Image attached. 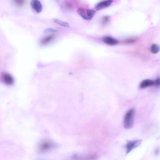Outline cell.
Instances as JSON below:
<instances>
[{
	"instance_id": "obj_1",
	"label": "cell",
	"mask_w": 160,
	"mask_h": 160,
	"mask_svg": "<svg viewBox=\"0 0 160 160\" xmlns=\"http://www.w3.org/2000/svg\"><path fill=\"white\" fill-rule=\"evenodd\" d=\"M135 110L132 108L127 111L124 116V127L126 129H130L134 125Z\"/></svg>"
},
{
	"instance_id": "obj_2",
	"label": "cell",
	"mask_w": 160,
	"mask_h": 160,
	"mask_svg": "<svg viewBox=\"0 0 160 160\" xmlns=\"http://www.w3.org/2000/svg\"><path fill=\"white\" fill-rule=\"evenodd\" d=\"M77 12L83 19L85 20H90L93 17L96 11L93 9L80 8L78 9Z\"/></svg>"
},
{
	"instance_id": "obj_3",
	"label": "cell",
	"mask_w": 160,
	"mask_h": 160,
	"mask_svg": "<svg viewBox=\"0 0 160 160\" xmlns=\"http://www.w3.org/2000/svg\"><path fill=\"white\" fill-rule=\"evenodd\" d=\"M0 80L5 84L8 86H11L14 83V79L13 76L10 74L4 72L0 75Z\"/></svg>"
},
{
	"instance_id": "obj_4",
	"label": "cell",
	"mask_w": 160,
	"mask_h": 160,
	"mask_svg": "<svg viewBox=\"0 0 160 160\" xmlns=\"http://www.w3.org/2000/svg\"><path fill=\"white\" fill-rule=\"evenodd\" d=\"M142 142L141 140H135L128 141L126 145V153L128 154L135 148L138 147Z\"/></svg>"
},
{
	"instance_id": "obj_5",
	"label": "cell",
	"mask_w": 160,
	"mask_h": 160,
	"mask_svg": "<svg viewBox=\"0 0 160 160\" xmlns=\"http://www.w3.org/2000/svg\"><path fill=\"white\" fill-rule=\"evenodd\" d=\"M56 145L53 142L45 140L41 143L39 146V150L41 152H44L55 147Z\"/></svg>"
},
{
	"instance_id": "obj_6",
	"label": "cell",
	"mask_w": 160,
	"mask_h": 160,
	"mask_svg": "<svg viewBox=\"0 0 160 160\" xmlns=\"http://www.w3.org/2000/svg\"><path fill=\"white\" fill-rule=\"evenodd\" d=\"M113 2V0H106L97 4L95 8L98 11L101 10L110 5Z\"/></svg>"
},
{
	"instance_id": "obj_7",
	"label": "cell",
	"mask_w": 160,
	"mask_h": 160,
	"mask_svg": "<svg viewBox=\"0 0 160 160\" xmlns=\"http://www.w3.org/2000/svg\"><path fill=\"white\" fill-rule=\"evenodd\" d=\"M31 5L32 8L37 13H41L42 10V6L41 2L39 0H32Z\"/></svg>"
},
{
	"instance_id": "obj_8",
	"label": "cell",
	"mask_w": 160,
	"mask_h": 160,
	"mask_svg": "<svg viewBox=\"0 0 160 160\" xmlns=\"http://www.w3.org/2000/svg\"><path fill=\"white\" fill-rule=\"evenodd\" d=\"M154 85V81L151 80H143L140 83V88L143 89Z\"/></svg>"
},
{
	"instance_id": "obj_9",
	"label": "cell",
	"mask_w": 160,
	"mask_h": 160,
	"mask_svg": "<svg viewBox=\"0 0 160 160\" xmlns=\"http://www.w3.org/2000/svg\"><path fill=\"white\" fill-rule=\"evenodd\" d=\"M104 42L107 44L110 45H114L118 43V41L110 37H105L103 39Z\"/></svg>"
},
{
	"instance_id": "obj_10",
	"label": "cell",
	"mask_w": 160,
	"mask_h": 160,
	"mask_svg": "<svg viewBox=\"0 0 160 160\" xmlns=\"http://www.w3.org/2000/svg\"><path fill=\"white\" fill-rule=\"evenodd\" d=\"M53 21L60 26L66 27H70L69 24L67 22L61 20L57 19H53Z\"/></svg>"
},
{
	"instance_id": "obj_11",
	"label": "cell",
	"mask_w": 160,
	"mask_h": 160,
	"mask_svg": "<svg viewBox=\"0 0 160 160\" xmlns=\"http://www.w3.org/2000/svg\"><path fill=\"white\" fill-rule=\"evenodd\" d=\"M159 50V47L158 46L155 44H153L151 45V51L153 54H155L158 53Z\"/></svg>"
},
{
	"instance_id": "obj_12",
	"label": "cell",
	"mask_w": 160,
	"mask_h": 160,
	"mask_svg": "<svg viewBox=\"0 0 160 160\" xmlns=\"http://www.w3.org/2000/svg\"><path fill=\"white\" fill-rule=\"evenodd\" d=\"M14 3L19 6L23 5L25 2V0H13Z\"/></svg>"
},
{
	"instance_id": "obj_13",
	"label": "cell",
	"mask_w": 160,
	"mask_h": 160,
	"mask_svg": "<svg viewBox=\"0 0 160 160\" xmlns=\"http://www.w3.org/2000/svg\"><path fill=\"white\" fill-rule=\"evenodd\" d=\"M57 32V30L52 28H47L45 29L44 31V32L45 33H55Z\"/></svg>"
},
{
	"instance_id": "obj_14",
	"label": "cell",
	"mask_w": 160,
	"mask_h": 160,
	"mask_svg": "<svg viewBox=\"0 0 160 160\" xmlns=\"http://www.w3.org/2000/svg\"><path fill=\"white\" fill-rule=\"evenodd\" d=\"M136 39L134 38H131L127 39L125 41V42L127 43H131L135 42Z\"/></svg>"
},
{
	"instance_id": "obj_15",
	"label": "cell",
	"mask_w": 160,
	"mask_h": 160,
	"mask_svg": "<svg viewBox=\"0 0 160 160\" xmlns=\"http://www.w3.org/2000/svg\"><path fill=\"white\" fill-rule=\"evenodd\" d=\"M154 84L157 86H158L160 85V79L159 78H158L154 81Z\"/></svg>"
},
{
	"instance_id": "obj_16",
	"label": "cell",
	"mask_w": 160,
	"mask_h": 160,
	"mask_svg": "<svg viewBox=\"0 0 160 160\" xmlns=\"http://www.w3.org/2000/svg\"><path fill=\"white\" fill-rule=\"evenodd\" d=\"M109 20V18L108 17H104L103 18V21L104 23L108 22Z\"/></svg>"
},
{
	"instance_id": "obj_17",
	"label": "cell",
	"mask_w": 160,
	"mask_h": 160,
	"mask_svg": "<svg viewBox=\"0 0 160 160\" xmlns=\"http://www.w3.org/2000/svg\"><path fill=\"white\" fill-rule=\"evenodd\" d=\"M159 148H157L155 151V154L156 155H158L159 153Z\"/></svg>"
}]
</instances>
